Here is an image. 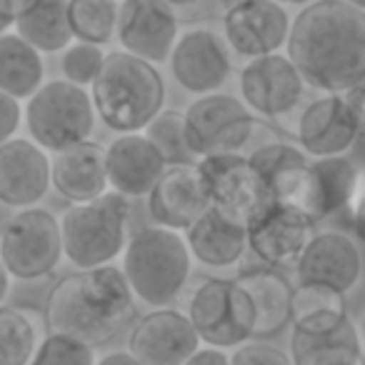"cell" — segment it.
<instances>
[{"instance_id":"6da1fadb","label":"cell","mask_w":365,"mask_h":365,"mask_svg":"<svg viewBox=\"0 0 365 365\" xmlns=\"http://www.w3.org/2000/svg\"><path fill=\"white\" fill-rule=\"evenodd\" d=\"M288 58L305 86L353 93L365 83V11L345 0H313L290 21Z\"/></svg>"},{"instance_id":"7a4b0ae2","label":"cell","mask_w":365,"mask_h":365,"mask_svg":"<svg viewBox=\"0 0 365 365\" xmlns=\"http://www.w3.org/2000/svg\"><path fill=\"white\" fill-rule=\"evenodd\" d=\"M135 295L113 263L71 273L53 285L46 303L48 333L98 345L115 340L135 320Z\"/></svg>"},{"instance_id":"3957f363","label":"cell","mask_w":365,"mask_h":365,"mask_svg":"<svg viewBox=\"0 0 365 365\" xmlns=\"http://www.w3.org/2000/svg\"><path fill=\"white\" fill-rule=\"evenodd\" d=\"M96 115L118 135L143 133L163 110L165 83L158 68L125 51L106 53V61L91 86Z\"/></svg>"},{"instance_id":"277c9868","label":"cell","mask_w":365,"mask_h":365,"mask_svg":"<svg viewBox=\"0 0 365 365\" xmlns=\"http://www.w3.org/2000/svg\"><path fill=\"white\" fill-rule=\"evenodd\" d=\"M193 255L178 230L145 225L128 238L123 250V275L133 295L150 308H170L190 278Z\"/></svg>"},{"instance_id":"5b68a950","label":"cell","mask_w":365,"mask_h":365,"mask_svg":"<svg viewBox=\"0 0 365 365\" xmlns=\"http://www.w3.org/2000/svg\"><path fill=\"white\" fill-rule=\"evenodd\" d=\"M130 215V198L115 190H106L101 198L88 203L68 205L58 218L63 255L78 270L113 263L125 250Z\"/></svg>"},{"instance_id":"8992f818","label":"cell","mask_w":365,"mask_h":365,"mask_svg":"<svg viewBox=\"0 0 365 365\" xmlns=\"http://www.w3.org/2000/svg\"><path fill=\"white\" fill-rule=\"evenodd\" d=\"M96 118L88 88L76 86L66 78L43 83L23 108V120L31 140L46 153H61L83 140H91Z\"/></svg>"},{"instance_id":"52a82bcc","label":"cell","mask_w":365,"mask_h":365,"mask_svg":"<svg viewBox=\"0 0 365 365\" xmlns=\"http://www.w3.org/2000/svg\"><path fill=\"white\" fill-rule=\"evenodd\" d=\"M188 320L200 343L210 348H238L253 340L255 310L235 280H200L188 298Z\"/></svg>"},{"instance_id":"ba28073f","label":"cell","mask_w":365,"mask_h":365,"mask_svg":"<svg viewBox=\"0 0 365 365\" xmlns=\"http://www.w3.org/2000/svg\"><path fill=\"white\" fill-rule=\"evenodd\" d=\"M63 258L61 223L46 208H23L0 230V260L16 280H41Z\"/></svg>"},{"instance_id":"9c48e42d","label":"cell","mask_w":365,"mask_h":365,"mask_svg":"<svg viewBox=\"0 0 365 365\" xmlns=\"http://www.w3.org/2000/svg\"><path fill=\"white\" fill-rule=\"evenodd\" d=\"M195 165L208 195V205L235 223L250 228L273 205L268 185L248 160V155L240 153L205 155L198 158Z\"/></svg>"},{"instance_id":"30bf717a","label":"cell","mask_w":365,"mask_h":365,"mask_svg":"<svg viewBox=\"0 0 365 365\" xmlns=\"http://www.w3.org/2000/svg\"><path fill=\"white\" fill-rule=\"evenodd\" d=\"M185 143L193 158L240 153L255 133V118L243 101L228 93L198 96L182 113Z\"/></svg>"},{"instance_id":"8fae6325","label":"cell","mask_w":365,"mask_h":365,"mask_svg":"<svg viewBox=\"0 0 365 365\" xmlns=\"http://www.w3.org/2000/svg\"><path fill=\"white\" fill-rule=\"evenodd\" d=\"M363 128V113L350 93H323L300 113L298 148L308 158L345 155Z\"/></svg>"},{"instance_id":"7c38bea8","label":"cell","mask_w":365,"mask_h":365,"mask_svg":"<svg viewBox=\"0 0 365 365\" xmlns=\"http://www.w3.org/2000/svg\"><path fill=\"white\" fill-rule=\"evenodd\" d=\"M168 63L178 86L193 96L218 93L233 73V53L223 33L205 26L180 33Z\"/></svg>"},{"instance_id":"4fadbf2b","label":"cell","mask_w":365,"mask_h":365,"mask_svg":"<svg viewBox=\"0 0 365 365\" xmlns=\"http://www.w3.org/2000/svg\"><path fill=\"white\" fill-rule=\"evenodd\" d=\"M240 98L250 113L263 118H283L298 108L305 93V81L283 53L253 58L240 71Z\"/></svg>"},{"instance_id":"5bb4252c","label":"cell","mask_w":365,"mask_h":365,"mask_svg":"<svg viewBox=\"0 0 365 365\" xmlns=\"http://www.w3.org/2000/svg\"><path fill=\"white\" fill-rule=\"evenodd\" d=\"M290 18L278 0H238L225 8L223 38L235 56L253 61L280 53L288 43Z\"/></svg>"},{"instance_id":"9a60e30c","label":"cell","mask_w":365,"mask_h":365,"mask_svg":"<svg viewBox=\"0 0 365 365\" xmlns=\"http://www.w3.org/2000/svg\"><path fill=\"white\" fill-rule=\"evenodd\" d=\"M175 8L165 0H120L115 38L120 51L148 63H165L178 41Z\"/></svg>"},{"instance_id":"2e32d148","label":"cell","mask_w":365,"mask_h":365,"mask_svg":"<svg viewBox=\"0 0 365 365\" xmlns=\"http://www.w3.org/2000/svg\"><path fill=\"white\" fill-rule=\"evenodd\" d=\"M200 348L188 315L175 308H153L133 323L128 353L143 365H182Z\"/></svg>"},{"instance_id":"e0dca14e","label":"cell","mask_w":365,"mask_h":365,"mask_svg":"<svg viewBox=\"0 0 365 365\" xmlns=\"http://www.w3.org/2000/svg\"><path fill=\"white\" fill-rule=\"evenodd\" d=\"M51 190V158L38 143L11 138L0 145V203L33 208Z\"/></svg>"},{"instance_id":"ac0fdd59","label":"cell","mask_w":365,"mask_h":365,"mask_svg":"<svg viewBox=\"0 0 365 365\" xmlns=\"http://www.w3.org/2000/svg\"><path fill=\"white\" fill-rule=\"evenodd\" d=\"M363 275V255L353 238L338 230L315 233L308 248L295 263L298 285H325L338 293H348Z\"/></svg>"},{"instance_id":"d6986e66","label":"cell","mask_w":365,"mask_h":365,"mask_svg":"<svg viewBox=\"0 0 365 365\" xmlns=\"http://www.w3.org/2000/svg\"><path fill=\"white\" fill-rule=\"evenodd\" d=\"M315 235V223L288 205H270L248 228V248L268 268L295 265Z\"/></svg>"},{"instance_id":"ffe728a7","label":"cell","mask_w":365,"mask_h":365,"mask_svg":"<svg viewBox=\"0 0 365 365\" xmlns=\"http://www.w3.org/2000/svg\"><path fill=\"white\" fill-rule=\"evenodd\" d=\"M205 210L208 195L195 163L168 165L148 193V213L153 223L168 230H188Z\"/></svg>"},{"instance_id":"44dd1931","label":"cell","mask_w":365,"mask_h":365,"mask_svg":"<svg viewBox=\"0 0 365 365\" xmlns=\"http://www.w3.org/2000/svg\"><path fill=\"white\" fill-rule=\"evenodd\" d=\"M248 160L253 163V168L268 185L273 205H288V208L305 213L313 158L305 155L298 145L273 140L250 150Z\"/></svg>"},{"instance_id":"7402d4cb","label":"cell","mask_w":365,"mask_h":365,"mask_svg":"<svg viewBox=\"0 0 365 365\" xmlns=\"http://www.w3.org/2000/svg\"><path fill=\"white\" fill-rule=\"evenodd\" d=\"M168 163L145 133H123L106 148L108 185L125 198H148Z\"/></svg>"},{"instance_id":"603a6c76","label":"cell","mask_w":365,"mask_h":365,"mask_svg":"<svg viewBox=\"0 0 365 365\" xmlns=\"http://www.w3.org/2000/svg\"><path fill=\"white\" fill-rule=\"evenodd\" d=\"M51 188L68 203H88L108 190L106 148L83 140L51 158Z\"/></svg>"},{"instance_id":"cb8c5ba5","label":"cell","mask_w":365,"mask_h":365,"mask_svg":"<svg viewBox=\"0 0 365 365\" xmlns=\"http://www.w3.org/2000/svg\"><path fill=\"white\" fill-rule=\"evenodd\" d=\"M185 243L190 255L205 268H230L240 263L248 250V228L208 205V210L185 230Z\"/></svg>"},{"instance_id":"d4e9b609","label":"cell","mask_w":365,"mask_h":365,"mask_svg":"<svg viewBox=\"0 0 365 365\" xmlns=\"http://www.w3.org/2000/svg\"><path fill=\"white\" fill-rule=\"evenodd\" d=\"M235 283L248 293L255 310L253 338H268L290 323V303H293V285L275 273L268 265H255L235 278Z\"/></svg>"},{"instance_id":"484cf974","label":"cell","mask_w":365,"mask_h":365,"mask_svg":"<svg viewBox=\"0 0 365 365\" xmlns=\"http://www.w3.org/2000/svg\"><path fill=\"white\" fill-rule=\"evenodd\" d=\"M358 165L343 155L313 158V163H310V188L308 203H305V215L313 223H320L323 218L333 215L338 208L348 205L355 182H358Z\"/></svg>"},{"instance_id":"4316f807","label":"cell","mask_w":365,"mask_h":365,"mask_svg":"<svg viewBox=\"0 0 365 365\" xmlns=\"http://www.w3.org/2000/svg\"><path fill=\"white\" fill-rule=\"evenodd\" d=\"M290 360L293 365H360L363 348L353 320H343L328 333H290Z\"/></svg>"},{"instance_id":"83f0119b","label":"cell","mask_w":365,"mask_h":365,"mask_svg":"<svg viewBox=\"0 0 365 365\" xmlns=\"http://www.w3.org/2000/svg\"><path fill=\"white\" fill-rule=\"evenodd\" d=\"M13 28L38 53H63L73 43L68 0H26Z\"/></svg>"},{"instance_id":"f1b7e54d","label":"cell","mask_w":365,"mask_h":365,"mask_svg":"<svg viewBox=\"0 0 365 365\" xmlns=\"http://www.w3.org/2000/svg\"><path fill=\"white\" fill-rule=\"evenodd\" d=\"M46 335V313L31 305H0V365H31Z\"/></svg>"},{"instance_id":"f546056e","label":"cell","mask_w":365,"mask_h":365,"mask_svg":"<svg viewBox=\"0 0 365 365\" xmlns=\"http://www.w3.org/2000/svg\"><path fill=\"white\" fill-rule=\"evenodd\" d=\"M43 83H46L43 53H38L18 33H3L0 36V93L23 103Z\"/></svg>"},{"instance_id":"4dcf8cb0","label":"cell","mask_w":365,"mask_h":365,"mask_svg":"<svg viewBox=\"0 0 365 365\" xmlns=\"http://www.w3.org/2000/svg\"><path fill=\"white\" fill-rule=\"evenodd\" d=\"M348 320L345 293H338L325 285H293L290 303V323L303 333H328Z\"/></svg>"},{"instance_id":"1f68e13d","label":"cell","mask_w":365,"mask_h":365,"mask_svg":"<svg viewBox=\"0 0 365 365\" xmlns=\"http://www.w3.org/2000/svg\"><path fill=\"white\" fill-rule=\"evenodd\" d=\"M120 0H68L73 41L106 46L115 38Z\"/></svg>"},{"instance_id":"d6a6232c","label":"cell","mask_w":365,"mask_h":365,"mask_svg":"<svg viewBox=\"0 0 365 365\" xmlns=\"http://www.w3.org/2000/svg\"><path fill=\"white\" fill-rule=\"evenodd\" d=\"M145 138L158 148L163 160L168 165H185V163H195L193 153L188 150L185 143V118L180 110H165L163 108L155 118L145 125Z\"/></svg>"},{"instance_id":"836d02e7","label":"cell","mask_w":365,"mask_h":365,"mask_svg":"<svg viewBox=\"0 0 365 365\" xmlns=\"http://www.w3.org/2000/svg\"><path fill=\"white\" fill-rule=\"evenodd\" d=\"M96 348L63 333H48L31 365H96Z\"/></svg>"},{"instance_id":"e575fe53","label":"cell","mask_w":365,"mask_h":365,"mask_svg":"<svg viewBox=\"0 0 365 365\" xmlns=\"http://www.w3.org/2000/svg\"><path fill=\"white\" fill-rule=\"evenodd\" d=\"M106 61V51L103 46H93V43H71V46L63 51L61 71L63 78L81 88H91L93 81L98 78Z\"/></svg>"},{"instance_id":"d590c367","label":"cell","mask_w":365,"mask_h":365,"mask_svg":"<svg viewBox=\"0 0 365 365\" xmlns=\"http://www.w3.org/2000/svg\"><path fill=\"white\" fill-rule=\"evenodd\" d=\"M230 365H293L290 355L270 343H248L238 345L230 355Z\"/></svg>"},{"instance_id":"8d00e7d4","label":"cell","mask_w":365,"mask_h":365,"mask_svg":"<svg viewBox=\"0 0 365 365\" xmlns=\"http://www.w3.org/2000/svg\"><path fill=\"white\" fill-rule=\"evenodd\" d=\"M23 123V106L16 98L0 93V145L16 138L18 128Z\"/></svg>"},{"instance_id":"74e56055","label":"cell","mask_w":365,"mask_h":365,"mask_svg":"<svg viewBox=\"0 0 365 365\" xmlns=\"http://www.w3.org/2000/svg\"><path fill=\"white\" fill-rule=\"evenodd\" d=\"M345 208H348V218H350V225H353L355 235L365 243V170H360L353 195H350Z\"/></svg>"},{"instance_id":"f35d334b","label":"cell","mask_w":365,"mask_h":365,"mask_svg":"<svg viewBox=\"0 0 365 365\" xmlns=\"http://www.w3.org/2000/svg\"><path fill=\"white\" fill-rule=\"evenodd\" d=\"M182 365H230V355L220 348H210V345H200L193 355Z\"/></svg>"},{"instance_id":"ab89813d","label":"cell","mask_w":365,"mask_h":365,"mask_svg":"<svg viewBox=\"0 0 365 365\" xmlns=\"http://www.w3.org/2000/svg\"><path fill=\"white\" fill-rule=\"evenodd\" d=\"M18 18V0H0V36L11 33Z\"/></svg>"},{"instance_id":"60d3db41","label":"cell","mask_w":365,"mask_h":365,"mask_svg":"<svg viewBox=\"0 0 365 365\" xmlns=\"http://www.w3.org/2000/svg\"><path fill=\"white\" fill-rule=\"evenodd\" d=\"M96 365H143V363L135 358V355L128 353V350H113V353L98 358Z\"/></svg>"},{"instance_id":"b9f144b4","label":"cell","mask_w":365,"mask_h":365,"mask_svg":"<svg viewBox=\"0 0 365 365\" xmlns=\"http://www.w3.org/2000/svg\"><path fill=\"white\" fill-rule=\"evenodd\" d=\"M8 293H11V275H8L6 265H3V260H0V305L6 303Z\"/></svg>"},{"instance_id":"7bdbcfd3","label":"cell","mask_w":365,"mask_h":365,"mask_svg":"<svg viewBox=\"0 0 365 365\" xmlns=\"http://www.w3.org/2000/svg\"><path fill=\"white\" fill-rule=\"evenodd\" d=\"M350 96H353V101L358 103L360 113H363V120H365V83L358 88V91H353V93H350Z\"/></svg>"},{"instance_id":"ee69618b","label":"cell","mask_w":365,"mask_h":365,"mask_svg":"<svg viewBox=\"0 0 365 365\" xmlns=\"http://www.w3.org/2000/svg\"><path fill=\"white\" fill-rule=\"evenodd\" d=\"M165 3H170L173 8H190L195 3H200V0H165Z\"/></svg>"},{"instance_id":"f6af8a7d","label":"cell","mask_w":365,"mask_h":365,"mask_svg":"<svg viewBox=\"0 0 365 365\" xmlns=\"http://www.w3.org/2000/svg\"><path fill=\"white\" fill-rule=\"evenodd\" d=\"M358 335H360V348H363V353H365V315H363V323H360V328H358Z\"/></svg>"},{"instance_id":"bcb514c9","label":"cell","mask_w":365,"mask_h":365,"mask_svg":"<svg viewBox=\"0 0 365 365\" xmlns=\"http://www.w3.org/2000/svg\"><path fill=\"white\" fill-rule=\"evenodd\" d=\"M280 6L283 3H288V6H308V3H313V0H278Z\"/></svg>"},{"instance_id":"7dc6e473","label":"cell","mask_w":365,"mask_h":365,"mask_svg":"<svg viewBox=\"0 0 365 365\" xmlns=\"http://www.w3.org/2000/svg\"><path fill=\"white\" fill-rule=\"evenodd\" d=\"M345 3H350V6L360 8V11H365V0H345Z\"/></svg>"},{"instance_id":"c3c4849f","label":"cell","mask_w":365,"mask_h":365,"mask_svg":"<svg viewBox=\"0 0 365 365\" xmlns=\"http://www.w3.org/2000/svg\"><path fill=\"white\" fill-rule=\"evenodd\" d=\"M218 3H223L225 8H230V6H233V3H238V0H218Z\"/></svg>"},{"instance_id":"681fc988","label":"cell","mask_w":365,"mask_h":365,"mask_svg":"<svg viewBox=\"0 0 365 365\" xmlns=\"http://www.w3.org/2000/svg\"><path fill=\"white\" fill-rule=\"evenodd\" d=\"M360 365H365V363H360Z\"/></svg>"}]
</instances>
